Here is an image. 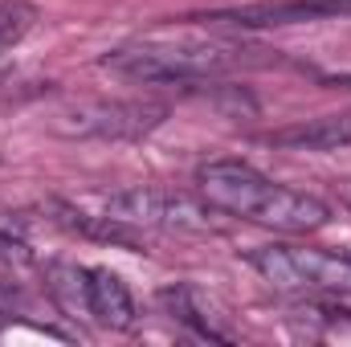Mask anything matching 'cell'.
I'll return each instance as SVG.
<instances>
[{
	"label": "cell",
	"instance_id": "cell-1",
	"mask_svg": "<svg viewBox=\"0 0 351 347\" xmlns=\"http://www.w3.org/2000/svg\"><path fill=\"white\" fill-rule=\"evenodd\" d=\"M196 196L217 213L245 217L254 225H269L278 233H319L331 221V208L298 188L274 184L258 168L241 160H213L196 172Z\"/></svg>",
	"mask_w": 351,
	"mask_h": 347
},
{
	"label": "cell",
	"instance_id": "cell-2",
	"mask_svg": "<svg viewBox=\"0 0 351 347\" xmlns=\"http://www.w3.org/2000/svg\"><path fill=\"white\" fill-rule=\"evenodd\" d=\"M258 49H245L237 41H217V37H143L119 49H106L98 66L123 82H143V86H184V82H204L225 70H237L254 62Z\"/></svg>",
	"mask_w": 351,
	"mask_h": 347
},
{
	"label": "cell",
	"instance_id": "cell-3",
	"mask_svg": "<svg viewBox=\"0 0 351 347\" xmlns=\"http://www.w3.org/2000/svg\"><path fill=\"white\" fill-rule=\"evenodd\" d=\"M168 119L156 98H78L53 110L49 131L66 139H143Z\"/></svg>",
	"mask_w": 351,
	"mask_h": 347
},
{
	"label": "cell",
	"instance_id": "cell-4",
	"mask_svg": "<svg viewBox=\"0 0 351 347\" xmlns=\"http://www.w3.org/2000/svg\"><path fill=\"white\" fill-rule=\"evenodd\" d=\"M250 265L274 290H331L351 294V254L311 250V246H262Z\"/></svg>",
	"mask_w": 351,
	"mask_h": 347
},
{
	"label": "cell",
	"instance_id": "cell-5",
	"mask_svg": "<svg viewBox=\"0 0 351 347\" xmlns=\"http://www.w3.org/2000/svg\"><path fill=\"white\" fill-rule=\"evenodd\" d=\"M213 204L204 196H184L168 188H127L106 196V217L123 221L127 229H172V233H204L213 229Z\"/></svg>",
	"mask_w": 351,
	"mask_h": 347
},
{
	"label": "cell",
	"instance_id": "cell-6",
	"mask_svg": "<svg viewBox=\"0 0 351 347\" xmlns=\"http://www.w3.org/2000/svg\"><path fill=\"white\" fill-rule=\"evenodd\" d=\"M327 16H351V0H258L237 8H217L192 21L208 25H233V29H282V25H306Z\"/></svg>",
	"mask_w": 351,
	"mask_h": 347
},
{
	"label": "cell",
	"instance_id": "cell-7",
	"mask_svg": "<svg viewBox=\"0 0 351 347\" xmlns=\"http://www.w3.org/2000/svg\"><path fill=\"white\" fill-rule=\"evenodd\" d=\"M265 143L286 147V152H343V147H351V110L278 127L265 135Z\"/></svg>",
	"mask_w": 351,
	"mask_h": 347
},
{
	"label": "cell",
	"instance_id": "cell-8",
	"mask_svg": "<svg viewBox=\"0 0 351 347\" xmlns=\"http://www.w3.org/2000/svg\"><path fill=\"white\" fill-rule=\"evenodd\" d=\"M86 311L94 323L110 327V331H127L135 323V302H131V290L127 282L106 270V265H94L86 270Z\"/></svg>",
	"mask_w": 351,
	"mask_h": 347
},
{
	"label": "cell",
	"instance_id": "cell-9",
	"mask_svg": "<svg viewBox=\"0 0 351 347\" xmlns=\"http://www.w3.org/2000/svg\"><path fill=\"white\" fill-rule=\"evenodd\" d=\"M45 278H49V294H53L70 315H90L86 311V270L66 265V261H53Z\"/></svg>",
	"mask_w": 351,
	"mask_h": 347
},
{
	"label": "cell",
	"instance_id": "cell-10",
	"mask_svg": "<svg viewBox=\"0 0 351 347\" xmlns=\"http://www.w3.org/2000/svg\"><path fill=\"white\" fill-rule=\"evenodd\" d=\"M37 25V4L29 0H0V53L21 45Z\"/></svg>",
	"mask_w": 351,
	"mask_h": 347
},
{
	"label": "cell",
	"instance_id": "cell-11",
	"mask_svg": "<svg viewBox=\"0 0 351 347\" xmlns=\"http://www.w3.org/2000/svg\"><path fill=\"white\" fill-rule=\"evenodd\" d=\"M160 298H164V307L172 311L180 323L196 327V335H204V339H225L221 331H213V327H208V319H200V311H196V294H192L188 286H172V290H164Z\"/></svg>",
	"mask_w": 351,
	"mask_h": 347
},
{
	"label": "cell",
	"instance_id": "cell-12",
	"mask_svg": "<svg viewBox=\"0 0 351 347\" xmlns=\"http://www.w3.org/2000/svg\"><path fill=\"white\" fill-rule=\"evenodd\" d=\"M0 261L25 265V261H29V246H25V241H16V237H0Z\"/></svg>",
	"mask_w": 351,
	"mask_h": 347
},
{
	"label": "cell",
	"instance_id": "cell-13",
	"mask_svg": "<svg viewBox=\"0 0 351 347\" xmlns=\"http://www.w3.org/2000/svg\"><path fill=\"white\" fill-rule=\"evenodd\" d=\"M343 204H348V213H351V188H343Z\"/></svg>",
	"mask_w": 351,
	"mask_h": 347
},
{
	"label": "cell",
	"instance_id": "cell-14",
	"mask_svg": "<svg viewBox=\"0 0 351 347\" xmlns=\"http://www.w3.org/2000/svg\"><path fill=\"white\" fill-rule=\"evenodd\" d=\"M0 78H4V74H0Z\"/></svg>",
	"mask_w": 351,
	"mask_h": 347
}]
</instances>
